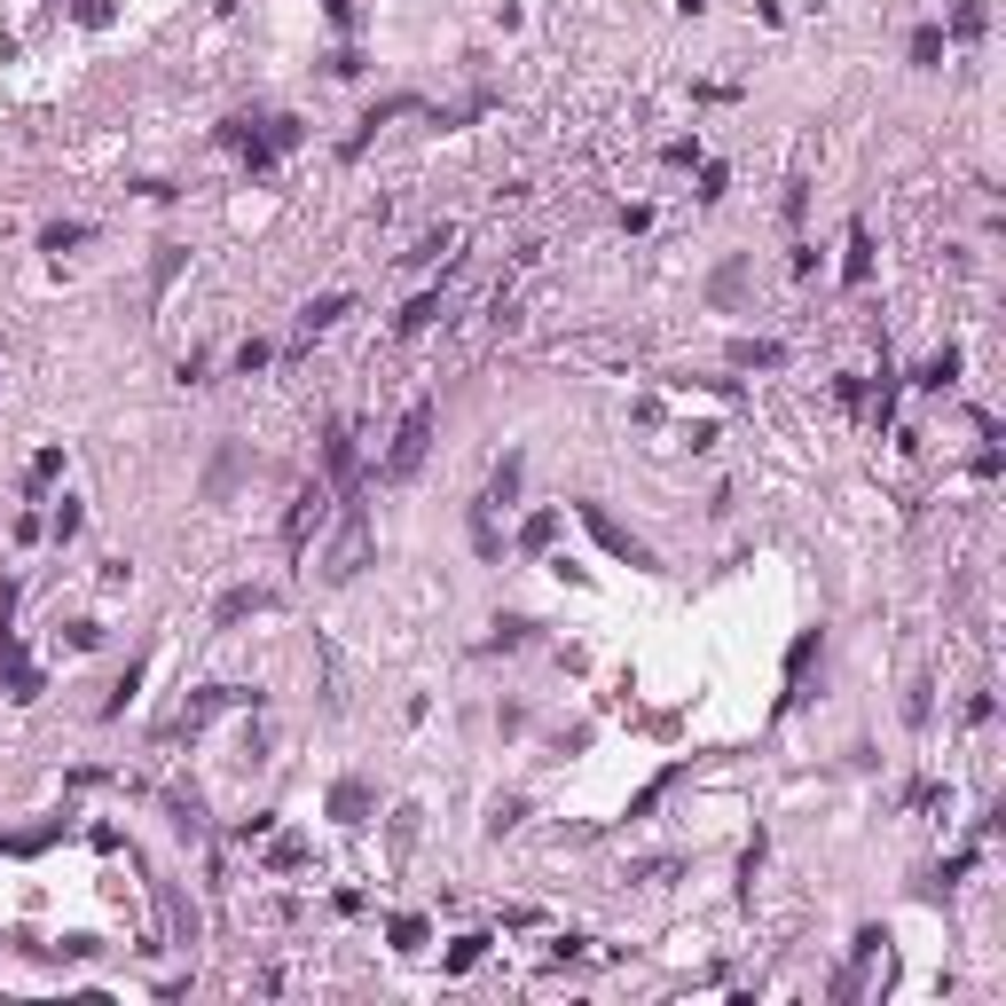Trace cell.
I'll list each match as a JSON object with an SVG mask.
<instances>
[{
  "instance_id": "6",
  "label": "cell",
  "mask_w": 1006,
  "mask_h": 1006,
  "mask_svg": "<svg viewBox=\"0 0 1006 1006\" xmlns=\"http://www.w3.org/2000/svg\"><path fill=\"white\" fill-rule=\"evenodd\" d=\"M810 661H826V629H802L786 646V692H779V715H794L810 700Z\"/></svg>"
},
{
  "instance_id": "12",
  "label": "cell",
  "mask_w": 1006,
  "mask_h": 1006,
  "mask_svg": "<svg viewBox=\"0 0 1006 1006\" xmlns=\"http://www.w3.org/2000/svg\"><path fill=\"white\" fill-rule=\"evenodd\" d=\"M559 527H567V511H559V504H542V511H527V519H519V551H527V559H551V542H559Z\"/></svg>"
},
{
  "instance_id": "46",
  "label": "cell",
  "mask_w": 1006,
  "mask_h": 1006,
  "mask_svg": "<svg viewBox=\"0 0 1006 1006\" xmlns=\"http://www.w3.org/2000/svg\"><path fill=\"white\" fill-rule=\"evenodd\" d=\"M9 535H17V542H40V535H48V519H40V511H32V504H24V511H17V519H9Z\"/></svg>"
},
{
  "instance_id": "8",
  "label": "cell",
  "mask_w": 1006,
  "mask_h": 1006,
  "mask_svg": "<svg viewBox=\"0 0 1006 1006\" xmlns=\"http://www.w3.org/2000/svg\"><path fill=\"white\" fill-rule=\"evenodd\" d=\"M267 606H276V590H267V582H236V590L213 598V629H244V621H260Z\"/></svg>"
},
{
  "instance_id": "13",
  "label": "cell",
  "mask_w": 1006,
  "mask_h": 1006,
  "mask_svg": "<svg viewBox=\"0 0 1006 1006\" xmlns=\"http://www.w3.org/2000/svg\"><path fill=\"white\" fill-rule=\"evenodd\" d=\"M959 370H967V354H959V346H936V354L921 362V370H912V386H921V394H952V386H959Z\"/></svg>"
},
{
  "instance_id": "38",
  "label": "cell",
  "mask_w": 1006,
  "mask_h": 1006,
  "mask_svg": "<svg viewBox=\"0 0 1006 1006\" xmlns=\"http://www.w3.org/2000/svg\"><path fill=\"white\" fill-rule=\"evenodd\" d=\"M779 213H786V228H802V213H810V173H786V197H779Z\"/></svg>"
},
{
  "instance_id": "31",
  "label": "cell",
  "mask_w": 1006,
  "mask_h": 1006,
  "mask_svg": "<svg viewBox=\"0 0 1006 1006\" xmlns=\"http://www.w3.org/2000/svg\"><path fill=\"white\" fill-rule=\"evenodd\" d=\"M488 944H496V936H480V928H472V936H456V944H448V959H440V967H448V975H472V967H480V959H488Z\"/></svg>"
},
{
  "instance_id": "2",
  "label": "cell",
  "mask_w": 1006,
  "mask_h": 1006,
  "mask_svg": "<svg viewBox=\"0 0 1006 1006\" xmlns=\"http://www.w3.org/2000/svg\"><path fill=\"white\" fill-rule=\"evenodd\" d=\"M575 519L590 527V542H598V551H606L613 567H637V575H661V551H653V542H646V535H637V527H621V519H613V511H606L598 496H575Z\"/></svg>"
},
{
  "instance_id": "50",
  "label": "cell",
  "mask_w": 1006,
  "mask_h": 1006,
  "mask_svg": "<svg viewBox=\"0 0 1006 1006\" xmlns=\"http://www.w3.org/2000/svg\"><path fill=\"white\" fill-rule=\"evenodd\" d=\"M677 17H708V0H677Z\"/></svg>"
},
{
  "instance_id": "35",
  "label": "cell",
  "mask_w": 1006,
  "mask_h": 1006,
  "mask_svg": "<svg viewBox=\"0 0 1006 1006\" xmlns=\"http://www.w3.org/2000/svg\"><path fill=\"white\" fill-rule=\"evenodd\" d=\"M55 637H63L71 653H95V646H103V621H95V613H79V621H63Z\"/></svg>"
},
{
  "instance_id": "20",
  "label": "cell",
  "mask_w": 1006,
  "mask_h": 1006,
  "mask_svg": "<svg viewBox=\"0 0 1006 1006\" xmlns=\"http://www.w3.org/2000/svg\"><path fill=\"white\" fill-rule=\"evenodd\" d=\"M142 677H150V661H126V669H119V677H111V700H103V708H95V715H103V723H119V715H126V708H134V692H142Z\"/></svg>"
},
{
  "instance_id": "33",
  "label": "cell",
  "mask_w": 1006,
  "mask_h": 1006,
  "mask_svg": "<svg viewBox=\"0 0 1006 1006\" xmlns=\"http://www.w3.org/2000/svg\"><path fill=\"white\" fill-rule=\"evenodd\" d=\"M448 244H456V228H448V221H440V228H425V236H417V244H409V252H402V260H409V267H433V260H440V252H448Z\"/></svg>"
},
{
  "instance_id": "1",
  "label": "cell",
  "mask_w": 1006,
  "mask_h": 1006,
  "mask_svg": "<svg viewBox=\"0 0 1006 1006\" xmlns=\"http://www.w3.org/2000/svg\"><path fill=\"white\" fill-rule=\"evenodd\" d=\"M331 511H338V542H331V559H323V582H354L362 567H370V551H378V519H370V504H362L354 480H346V496Z\"/></svg>"
},
{
  "instance_id": "10",
  "label": "cell",
  "mask_w": 1006,
  "mask_h": 1006,
  "mask_svg": "<svg viewBox=\"0 0 1006 1006\" xmlns=\"http://www.w3.org/2000/svg\"><path fill=\"white\" fill-rule=\"evenodd\" d=\"M535 629H542L535 613H496L488 637H480V653H527V646H535Z\"/></svg>"
},
{
  "instance_id": "3",
  "label": "cell",
  "mask_w": 1006,
  "mask_h": 1006,
  "mask_svg": "<svg viewBox=\"0 0 1006 1006\" xmlns=\"http://www.w3.org/2000/svg\"><path fill=\"white\" fill-rule=\"evenodd\" d=\"M433 425H440V402L433 394H417L409 409H402V425H394V440H386V480H417L425 472V448H433Z\"/></svg>"
},
{
  "instance_id": "34",
  "label": "cell",
  "mask_w": 1006,
  "mask_h": 1006,
  "mask_svg": "<svg viewBox=\"0 0 1006 1006\" xmlns=\"http://www.w3.org/2000/svg\"><path fill=\"white\" fill-rule=\"evenodd\" d=\"M881 952H888V928H881V921H865V928L850 936V967H873Z\"/></svg>"
},
{
  "instance_id": "11",
  "label": "cell",
  "mask_w": 1006,
  "mask_h": 1006,
  "mask_svg": "<svg viewBox=\"0 0 1006 1006\" xmlns=\"http://www.w3.org/2000/svg\"><path fill=\"white\" fill-rule=\"evenodd\" d=\"M748 284H755V260H748V252H731V260L715 267V276H708V299H715V307H740V299H748Z\"/></svg>"
},
{
  "instance_id": "39",
  "label": "cell",
  "mask_w": 1006,
  "mask_h": 1006,
  "mask_svg": "<svg viewBox=\"0 0 1006 1006\" xmlns=\"http://www.w3.org/2000/svg\"><path fill=\"white\" fill-rule=\"evenodd\" d=\"M267 362H276V346H267V338H244V346H236V378H260Z\"/></svg>"
},
{
  "instance_id": "42",
  "label": "cell",
  "mask_w": 1006,
  "mask_h": 1006,
  "mask_svg": "<svg viewBox=\"0 0 1006 1006\" xmlns=\"http://www.w3.org/2000/svg\"><path fill=\"white\" fill-rule=\"evenodd\" d=\"M661 165H669V173H684V165H700V134H677V142L661 150Z\"/></svg>"
},
{
  "instance_id": "37",
  "label": "cell",
  "mask_w": 1006,
  "mask_h": 1006,
  "mask_svg": "<svg viewBox=\"0 0 1006 1006\" xmlns=\"http://www.w3.org/2000/svg\"><path fill=\"white\" fill-rule=\"evenodd\" d=\"M519 817H527V794H496V802H488V834H511Z\"/></svg>"
},
{
  "instance_id": "41",
  "label": "cell",
  "mask_w": 1006,
  "mask_h": 1006,
  "mask_svg": "<svg viewBox=\"0 0 1006 1006\" xmlns=\"http://www.w3.org/2000/svg\"><path fill=\"white\" fill-rule=\"evenodd\" d=\"M173 378H181V386H205V378H213V354H205V346H190V354L173 362Z\"/></svg>"
},
{
  "instance_id": "32",
  "label": "cell",
  "mask_w": 1006,
  "mask_h": 1006,
  "mask_svg": "<svg viewBox=\"0 0 1006 1006\" xmlns=\"http://www.w3.org/2000/svg\"><path fill=\"white\" fill-rule=\"evenodd\" d=\"M928 692H936L928 677H912V684H904V723H912V731H928V715H936V700H928Z\"/></svg>"
},
{
  "instance_id": "47",
  "label": "cell",
  "mask_w": 1006,
  "mask_h": 1006,
  "mask_svg": "<svg viewBox=\"0 0 1006 1006\" xmlns=\"http://www.w3.org/2000/svg\"><path fill=\"white\" fill-rule=\"evenodd\" d=\"M715 440H723V433H715V425H708V417H700V425H684V448H692V456H708V448H715Z\"/></svg>"
},
{
  "instance_id": "18",
  "label": "cell",
  "mask_w": 1006,
  "mask_h": 1006,
  "mask_svg": "<svg viewBox=\"0 0 1006 1006\" xmlns=\"http://www.w3.org/2000/svg\"><path fill=\"white\" fill-rule=\"evenodd\" d=\"M323 472H331V480H354V425H346V417L323 425Z\"/></svg>"
},
{
  "instance_id": "43",
  "label": "cell",
  "mask_w": 1006,
  "mask_h": 1006,
  "mask_svg": "<svg viewBox=\"0 0 1006 1006\" xmlns=\"http://www.w3.org/2000/svg\"><path fill=\"white\" fill-rule=\"evenodd\" d=\"M267 865H276V873H292V865H307V842H299V834H284L276 850H267Z\"/></svg>"
},
{
  "instance_id": "15",
  "label": "cell",
  "mask_w": 1006,
  "mask_h": 1006,
  "mask_svg": "<svg viewBox=\"0 0 1006 1006\" xmlns=\"http://www.w3.org/2000/svg\"><path fill=\"white\" fill-rule=\"evenodd\" d=\"M842 284H850V292H865V284H873V228H865V221H850V244H842Z\"/></svg>"
},
{
  "instance_id": "25",
  "label": "cell",
  "mask_w": 1006,
  "mask_h": 1006,
  "mask_svg": "<svg viewBox=\"0 0 1006 1006\" xmlns=\"http://www.w3.org/2000/svg\"><path fill=\"white\" fill-rule=\"evenodd\" d=\"M236 480H244V448H236V440H228V448H221V456H213V465H205V496H213V504H221V496H228V488H236Z\"/></svg>"
},
{
  "instance_id": "17",
  "label": "cell",
  "mask_w": 1006,
  "mask_h": 1006,
  "mask_svg": "<svg viewBox=\"0 0 1006 1006\" xmlns=\"http://www.w3.org/2000/svg\"><path fill=\"white\" fill-rule=\"evenodd\" d=\"M944 55H952L944 24H912V40H904V63H912V71H944Z\"/></svg>"
},
{
  "instance_id": "9",
  "label": "cell",
  "mask_w": 1006,
  "mask_h": 1006,
  "mask_svg": "<svg viewBox=\"0 0 1006 1006\" xmlns=\"http://www.w3.org/2000/svg\"><path fill=\"white\" fill-rule=\"evenodd\" d=\"M684 779H692V763H669V771H653L646 786L629 794V810H621V817H629V826H646V817H653V810H661V802H669V794H677Z\"/></svg>"
},
{
  "instance_id": "36",
  "label": "cell",
  "mask_w": 1006,
  "mask_h": 1006,
  "mask_svg": "<svg viewBox=\"0 0 1006 1006\" xmlns=\"http://www.w3.org/2000/svg\"><path fill=\"white\" fill-rule=\"evenodd\" d=\"M723 190H731V165H715V157H700V205H723Z\"/></svg>"
},
{
  "instance_id": "26",
  "label": "cell",
  "mask_w": 1006,
  "mask_h": 1006,
  "mask_svg": "<svg viewBox=\"0 0 1006 1006\" xmlns=\"http://www.w3.org/2000/svg\"><path fill=\"white\" fill-rule=\"evenodd\" d=\"M386 944H394V952H425V944H433V921H425V912H394V921H386Z\"/></svg>"
},
{
  "instance_id": "14",
  "label": "cell",
  "mask_w": 1006,
  "mask_h": 1006,
  "mask_svg": "<svg viewBox=\"0 0 1006 1006\" xmlns=\"http://www.w3.org/2000/svg\"><path fill=\"white\" fill-rule=\"evenodd\" d=\"M346 315H354V292H323V299L299 307V338H323V331H338Z\"/></svg>"
},
{
  "instance_id": "4",
  "label": "cell",
  "mask_w": 1006,
  "mask_h": 1006,
  "mask_svg": "<svg viewBox=\"0 0 1006 1006\" xmlns=\"http://www.w3.org/2000/svg\"><path fill=\"white\" fill-rule=\"evenodd\" d=\"M331 504H338L331 480H307V488L292 496V511H284V551H292V559H307V542L331 527Z\"/></svg>"
},
{
  "instance_id": "28",
  "label": "cell",
  "mask_w": 1006,
  "mask_h": 1006,
  "mask_svg": "<svg viewBox=\"0 0 1006 1006\" xmlns=\"http://www.w3.org/2000/svg\"><path fill=\"white\" fill-rule=\"evenodd\" d=\"M79 527H87V504H79V496H55V511H48V542L63 551V542H79Z\"/></svg>"
},
{
  "instance_id": "16",
  "label": "cell",
  "mask_w": 1006,
  "mask_h": 1006,
  "mask_svg": "<svg viewBox=\"0 0 1006 1006\" xmlns=\"http://www.w3.org/2000/svg\"><path fill=\"white\" fill-rule=\"evenodd\" d=\"M519 488H527V456L511 448L504 465L488 472V496H480V504H488V511H511V504H519Z\"/></svg>"
},
{
  "instance_id": "45",
  "label": "cell",
  "mask_w": 1006,
  "mask_h": 1006,
  "mask_svg": "<svg viewBox=\"0 0 1006 1006\" xmlns=\"http://www.w3.org/2000/svg\"><path fill=\"white\" fill-rule=\"evenodd\" d=\"M323 71H331V79H362V48H331Z\"/></svg>"
},
{
  "instance_id": "49",
  "label": "cell",
  "mask_w": 1006,
  "mask_h": 1006,
  "mask_svg": "<svg viewBox=\"0 0 1006 1006\" xmlns=\"http://www.w3.org/2000/svg\"><path fill=\"white\" fill-rule=\"evenodd\" d=\"M323 17H331L338 32H354V0H323Z\"/></svg>"
},
{
  "instance_id": "19",
  "label": "cell",
  "mask_w": 1006,
  "mask_h": 1006,
  "mask_svg": "<svg viewBox=\"0 0 1006 1006\" xmlns=\"http://www.w3.org/2000/svg\"><path fill=\"white\" fill-rule=\"evenodd\" d=\"M440 315H448V299H440V292H417V299H409V307L394 315V338H425V331H433Z\"/></svg>"
},
{
  "instance_id": "5",
  "label": "cell",
  "mask_w": 1006,
  "mask_h": 1006,
  "mask_svg": "<svg viewBox=\"0 0 1006 1006\" xmlns=\"http://www.w3.org/2000/svg\"><path fill=\"white\" fill-rule=\"evenodd\" d=\"M394 119H425V95H386V103H370V111L354 119V134L338 142V157H362V150H370V142L394 126Z\"/></svg>"
},
{
  "instance_id": "27",
  "label": "cell",
  "mask_w": 1006,
  "mask_h": 1006,
  "mask_svg": "<svg viewBox=\"0 0 1006 1006\" xmlns=\"http://www.w3.org/2000/svg\"><path fill=\"white\" fill-rule=\"evenodd\" d=\"M779 362H786L779 338H740V346H731V370H779Z\"/></svg>"
},
{
  "instance_id": "22",
  "label": "cell",
  "mask_w": 1006,
  "mask_h": 1006,
  "mask_svg": "<svg viewBox=\"0 0 1006 1006\" xmlns=\"http://www.w3.org/2000/svg\"><path fill=\"white\" fill-rule=\"evenodd\" d=\"M181 267H190V244H157V260H150V299H165V292L181 284Z\"/></svg>"
},
{
  "instance_id": "21",
  "label": "cell",
  "mask_w": 1006,
  "mask_h": 1006,
  "mask_svg": "<svg viewBox=\"0 0 1006 1006\" xmlns=\"http://www.w3.org/2000/svg\"><path fill=\"white\" fill-rule=\"evenodd\" d=\"M0 692H9V700H17V708H32V700H40V692H48V677H40V669H32V661H24V653H17V661H9V669H0Z\"/></svg>"
},
{
  "instance_id": "48",
  "label": "cell",
  "mask_w": 1006,
  "mask_h": 1006,
  "mask_svg": "<svg viewBox=\"0 0 1006 1006\" xmlns=\"http://www.w3.org/2000/svg\"><path fill=\"white\" fill-rule=\"evenodd\" d=\"M95 582H103V590H126V582H134V567H126V559H103V575H95Z\"/></svg>"
},
{
  "instance_id": "30",
  "label": "cell",
  "mask_w": 1006,
  "mask_h": 1006,
  "mask_svg": "<svg viewBox=\"0 0 1006 1006\" xmlns=\"http://www.w3.org/2000/svg\"><path fill=\"white\" fill-rule=\"evenodd\" d=\"M87 236H95L87 221H48V228H40V252H48V260H63V252H79Z\"/></svg>"
},
{
  "instance_id": "44",
  "label": "cell",
  "mask_w": 1006,
  "mask_h": 1006,
  "mask_svg": "<svg viewBox=\"0 0 1006 1006\" xmlns=\"http://www.w3.org/2000/svg\"><path fill=\"white\" fill-rule=\"evenodd\" d=\"M267 834H276V810H252L244 826H236V842H244V850H252V842H267Z\"/></svg>"
},
{
  "instance_id": "7",
  "label": "cell",
  "mask_w": 1006,
  "mask_h": 1006,
  "mask_svg": "<svg viewBox=\"0 0 1006 1006\" xmlns=\"http://www.w3.org/2000/svg\"><path fill=\"white\" fill-rule=\"evenodd\" d=\"M323 810H331V826H370V817H378V786L370 779H338L323 794Z\"/></svg>"
},
{
  "instance_id": "40",
  "label": "cell",
  "mask_w": 1006,
  "mask_h": 1006,
  "mask_svg": "<svg viewBox=\"0 0 1006 1006\" xmlns=\"http://www.w3.org/2000/svg\"><path fill=\"white\" fill-rule=\"evenodd\" d=\"M119 17V0H71V24H87V32H103Z\"/></svg>"
},
{
  "instance_id": "29",
  "label": "cell",
  "mask_w": 1006,
  "mask_h": 1006,
  "mask_svg": "<svg viewBox=\"0 0 1006 1006\" xmlns=\"http://www.w3.org/2000/svg\"><path fill=\"white\" fill-rule=\"evenodd\" d=\"M983 32H990V9H983V0H952L944 40H983Z\"/></svg>"
},
{
  "instance_id": "24",
  "label": "cell",
  "mask_w": 1006,
  "mask_h": 1006,
  "mask_svg": "<svg viewBox=\"0 0 1006 1006\" xmlns=\"http://www.w3.org/2000/svg\"><path fill=\"white\" fill-rule=\"evenodd\" d=\"M48 480H63V440H48V448L32 456V472H24V504H40Z\"/></svg>"
},
{
  "instance_id": "23",
  "label": "cell",
  "mask_w": 1006,
  "mask_h": 1006,
  "mask_svg": "<svg viewBox=\"0 0 1006 1006\" xmlns=\"http://www.w3.org/2000/svg\"><path fill=\"white\" fill-rule=\"evenodd\" d=\"M472 551H480V559H488V567H496V559H504V551H511V535H504V527H496V511H488V504H472Z\"/></svg>"
}]
</instances>
